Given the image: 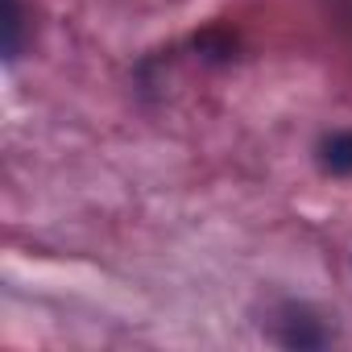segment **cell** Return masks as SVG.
Here are the masks:
<instances>
[{
  "instance_id": "cell-2",
  "label": "cell",
  "mask_w": 352,
  "mask_h": 352,
  "mask_svg": "<svg viewBox=\"0 0 352 352\" xmlns=\"http://www.w3.org/2000/svg\"><path fill=\"white\" fill-rule=\"evenodd\" d=\"M5 54H17V0H5Z\"/></svg>"
},
{
  "instance_id": "cell-1",
  "label": "cell",
  "mask_w": 352,
  "mask_h": 352,
  "mask_svg": "<svg viewBox=\"0 0 352 352\" xmlns=\"http://www.w3.org/2000/svg\"><path fill=\"white\" fill-rule=\"evenodd\" d=\"M319 162L331 174H352V133H331L319 145Z\"/></svg>"
}]
</instances>
